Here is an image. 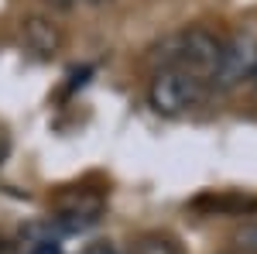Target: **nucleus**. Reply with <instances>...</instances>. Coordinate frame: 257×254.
Masks as SVG:
<instances>
[{
    "label": "nucleus",
    "instance_id": "13",
    "mask_svg": "<svg viewBox=\"0 0 257 254\" xmlns=\"http://www.w3.org/2000/svg\"><path fill=\"white\" fill-rule=\"evenodd\" d=\"M223 254H240V251H223Z\"/></svg>",
    "mask_w": 257,
    "mask_h": 254
},
{
    "label": "nucleus",
    "instance_id": "11",
    "mask_svg": "<svg viewBox=\"0 0 257 254\" xmlns=\"http://www.w3.org/2000/svg\"><path fill=\"white\" fill-rule=\"evenodd\" d=\"M48 4H52V7H59V11H69L76 0H48Z\"/></svg>",
    "mask_w": 257,
    "mask_h": 254
},
{
    "label": "nucleus",
    "instance_id": "12",
    "mask_svg": "<svg viewBox=\"0 0 257 254\" xmlns=\"http://www.w3.org/2000/svg\"><path fill=\"white\" fill-rule=\"evenodd\" d=\"M86 4H106V0H86Z\"/></svg>",
    "mask_w": 257,
    "mask_h": 254
},
{
    "label": "nucleus",
    "instance_id": "4",
    "mask_svg": "<svg viewBox=\"0 0 257 254\" xmlns=\"http://www.w3.org/2000/svg\"><path fill=\"white\" fill-rule=\"evenodd\" d=\"M103 216V196L99 193H86V189H72L62 193L55 203V213L48 216L55 234H82L89 227H96Z\"/></svg>",
    "mask_w": 257,
    "mask_h": 254
},
{
    "label": "nucleus",
    "instance_id": "8",
    "mask_svg": "<svg viewBox=\"0 0 257 254\" xmlns=\"http://www.w3.org/2000/svg\"><path fill=\"white\" fill-rule=\"evenodd\" d=\"M233 251L240 254H257V220H247L233 234Z\"/></svg>",
    "mask_w": 257,
    "mask_h": 254
},
{
    "label": "nucleus",
    "instance_id": "7",
    "mask_svg": "<svg viewBox=\"0 0 257 254\" xmlns=\"http://www.w3.org/2000/svg\"><path fill=\"white\" fill-rule=\"evenodd\" d=\"M196 206H209V210H216V213H254L257 210V199H247V196H202Z\"/></svg>",
    "mask_w": 257,
    "mask_h": 254
},
{
    "label": "nucleus",
    "instance_id": "6",
    "mask_svg": "<svg viewBox=\"0 0 257 254\" xmlns=\"http://www.w3.org/2000/svg\"><path fill=\"white\" fill-rule=\"evenodd\" d=\"M131 254H182V244L178 237L161 234V230H151V234H141L134 244H131Z\"/></svg>",
    "mask_w": 257,
    "mask_h": 254
},
{
    "label": "nucleus",
    "instance_id": "2",
    "mask_svg": "<svg viewBox=\"0 0 257 254\" xmlns=\"http://www.w3.org/2000/svg\"><path fill=\"white\" fill-rule=\"evenodd\" d=\"M209 97V82L178 69H158L148 86V103L161 117H182Z\"/></svg>",
    "mask_w": 257,
    "mask_h": 254
},
{
    "label": "nucleus",
    "instance_id": "5",
    "mask_svg": "<svg viewBox=\"0 0 257 254\" xmlns=\"http://www.w3.org/2000/svg\"><path fill=\"white\" fill-rule=\"evenodd\" d=\"M24 45H28L35 55H41V59H52V55L59 52V45H62V35H59V28H55L52 21L28 18L24 21Z\"/></svg>",
    "mask_w": 257,
    "mask_h": 254
},
{
    "label": "nucleus",
    "instance_id": "3",
    "mask_svg": "<svg viewBox=\"0 0 257 254\" xmlns=\"http://www.w3.org/2000/svg\"><path fill=\"white\" fill-rule=\"evenodd\" d=\"M243 82H257V35L250 31L223 38L216 69L209 76V90H237Z\"/></svg>",
    "mask_w": 257,
    "mask_h": 254
},
{
    "label": "nucleus",
    "instance_id": "9",
    "mask_svg": "<svg viewBox=\"0 0 257 254\" xmlns=\"http://www.w3.org/2000/svg\"><path fill=\"white\" fill-rule=\"evenodd\" d=\"M28 254H62V244L59 240H35L28 247Z\"/></svg>",
    "mask_w": 257,
    "mask_h": 254
},
{
    "label": "nucleus",
    "instance_id": "10",
    "mask_svg": "<svg viewBox=\"0 0 257 254\" xmlns=\"http://www.w3.org/2000/svg\"><path fill=\"white\" fill-rule=\"evenodd\" d=\"M82 254H120L110 240H96V244H89V247H82Z\"/></svg>",
    "mask_w": 257,
    "mask_h": 254
},
{
    "label": "nucleus",
    "instance_id": "1",
    "mask_svg": "<svg viewBox=\"0 0 257 254\" xmlns=\"http://www.w3.org/2000/svg\"><path fill=\"white\" fill-rule=\"evenodd\" d=\"M219 48H223V38L216 31L185 28V31H175L165 41H158L151 59L158 62V69H178V72H189V76H199L209 82L219 59Z\"/></svg>",
    "mask_w": 257,
    "mask_h": 254
}]
</instances>
